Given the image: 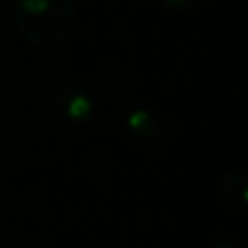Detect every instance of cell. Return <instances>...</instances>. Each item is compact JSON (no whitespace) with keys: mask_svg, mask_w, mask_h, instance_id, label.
I'll list each match as a JSON object with an SVG mask.
<instances>
[{"mask_svg":"<svg viewBox=\"0 0 248 248\" xmlns=\"http://www.w3.org/2000/svg\"><path fill=\"white\" fill-rule=\"evenodd\" d=\"M13 17L22 37L33 46L50 48L70 37L77 22L74 0H16Z\"/></svg>","mask_w":248,"mask_h":248,"instance_id":"obj_1","label":"cell"},{"mask_svg":"<svg viewBox=\"0 0 248 248\" xmlns=\"http://www.w3.org/2000/svg\"><path fill=\"white\" fill-rule=\"evenodd\" d=\"M113 126L122 140L140 148H150L166 140V126L161 118L146 107H126L118 111Z\"/></svg>","mask_w":248,"mask_h":248,"instance_id":"obj_2","label":"cell"},{"mask_svg":"<svg viewBox=\"0 0 248 248\" xmlns=\"http://www.w3.org/2000/svg\"><path fill=\"white\" fill-rule=\"evenodd\" d=\"M50 109L61 122L78 126L94 116V98L83 85L65 83L59 90H55L50 98Z\"/></svg>","mask_w":248,"mask_h":248,"instance_id":"obj_3","label":"cell"},{"mask_svg":"<svg viewBox=\"0 0 248 248\" xmlns=\"http://www.w3.org/2000/svg\"><path fill=\"white\" fill-rule=\"evenodd\" d=\"M218 196L231 214L244 216L248 209V174L244 170L229 172L218 187Z\"/></svg>","mask_w":248,"mask_h":248,"instance_id":"obj_4","label":"cell"},{"mask_svg":"<svg viewBox=\"0 0 248 248\" xmlns=\"http://www.w3.org/2000/svg\"><path fill=\"white\" fill-rule=\"evenodd\" d=\"M161 7H166L168 11L174 13H189L201 4V0H157Z\"/></svg>","mask_w":248,"mask_h":248,"instance_id":"obj_5","label":"cell"},{"mask_svg":"<svg viewBox=\"0 0 248 248\" xmlns=\"http://www.w3.org/2000/svg\"><path fill=\"white\" fill-rule=\"evenodd\" d=\"M211 248H242V244L235 235H231V233H220V235L214 240Z\"/></svg>","mask_w":248,"mask_h":248,"instance_id":"obj_6","label":"cell"}]
</instances>
